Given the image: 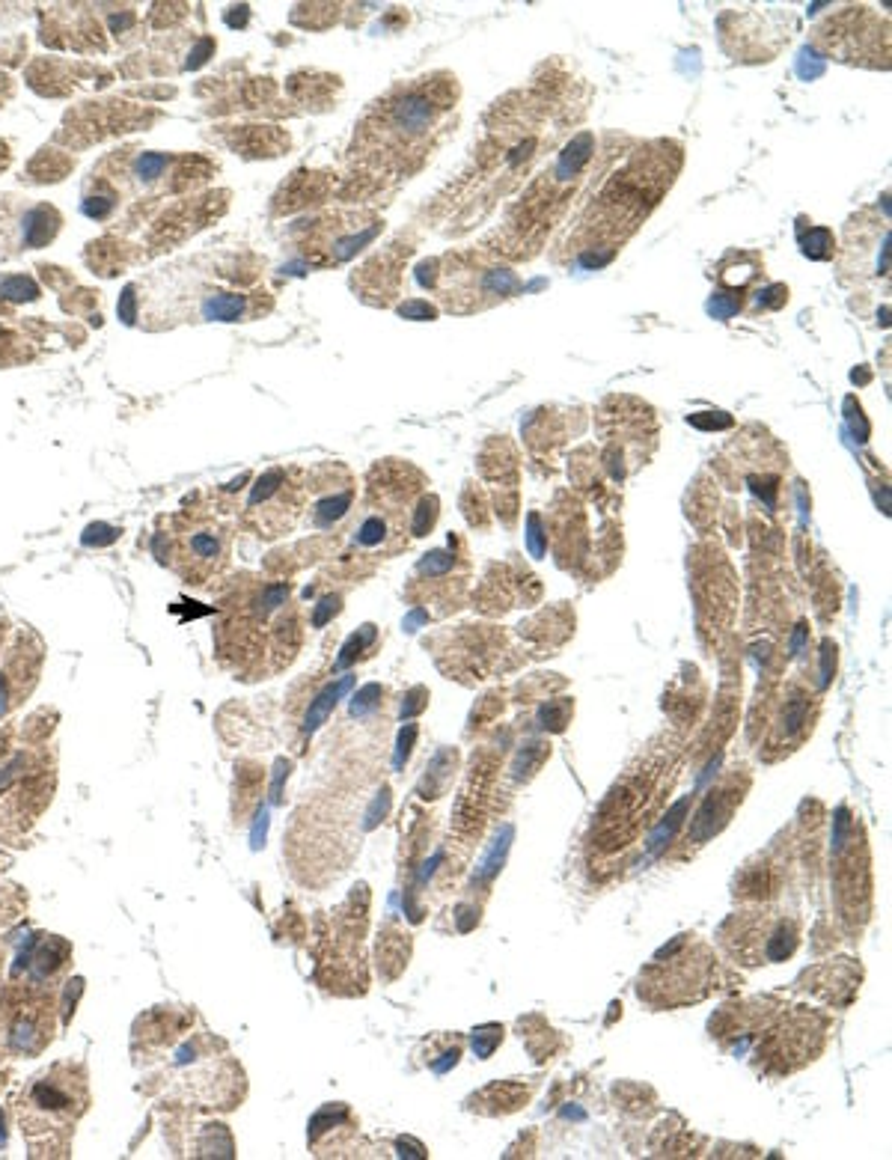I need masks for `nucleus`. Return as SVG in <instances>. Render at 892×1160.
<instances>
[{
    "mask_svg": "<svg viewBox=\"0 0 892 1160\" xmlns=\"http://www.w3.org/2000/svg\"><path fill=\"white\" fill-rule=\"evenodd\" d=\"M90 1104L87 1071L72 1062H57L48 1071L36 1074L18 1101V1122L30 1146H66L75 1122Z\"/></svg>",
    "mask_w": 892,
    "mask_h": 1160,
    "instance_id": "7",
    "label": "nucleus"
},
{
    "mask_svg": "<svg viewBox=\"0 0 892 1160\" xmlns=\"http://www.w3.org/2000/svg\"><path fill=\"white\" fill-rule=\"evenodd\" d=\"M0 298L6 301H36L39 286L30 277H3L0 280Z\"/></svg>",
    "mask_w": 892,
    "mask_h": 1160,
    "instance_id": "17",
    "label": "nucleus"
},
{
    "mask_svg": "<svg viewBox=\"0 0 892 1160\" xmlns=\"http://www.w3.org/2000/svg\"><path fill=\"white\" fill-rule=\"evenodd\" d=\"M747 789H750L747 774H729L717 789H711V795L705 798V804L696 812L693 824L687 827L684 842L687 845H705L711 836H717L732 821V812L741 807Z\"/></svg>",
    "mask_w": 892,
    "mask_h": 1160,
    "instance_id": "16",
    "label": "nucleus"
},
{
    "mask_svg": "<svg viewBox=\"0 0 892 1160\" xmlns=\"http://www.w3.org/2000/svg\"><path fill=\"white\" fill-rule=\"evenodd\" d=\"M438 277L444 280L441 298L449 310H458V313L497 304L518 289V277L509 268H494V265L470 268V265L455 262L452 268L438 271Z\"/></svg>",
    "mask_w": 892,
    "mask_h": 1160,
    "instance_id": "12",
    "label": "nucleus"
},
{
    "mask_svg": "<svg viewBox=\"0 0 892 1160\" xmlns=\"http://www.w3.org/2000/svg\"><path fill=\"white\" fill-rule=\"evenodd\" d=\"M384 227V221L375 212H328L322 218H313L310 227L298 235V247L307 262L328 268L351 259L357 250H363Z\"/></svg>",
    "mask_w": 892,
    "mask_h": 1160,
    "instance_id": "10",
    "label": "nucleus"
},
{
    "mask_svg": "<svg viewBox=\"0 0 892 1160\" xmlns=\"http://www.w3.org/2000/svg\"><path fill=\"white\" fill-rule=\"evenodd\" d=\"M800 943V923L777 908H753L732 914L720 926V946L738 964H780Z\"/></svg>",
    "mask_w": 892,
    "mask_h": 1160,
    "instance_id": "9",
    "label": "nucleus"
},
{
    "mask_svg": "<svg viewBox=\"0 0 892 1160\" xmlns=\"http://www.w3.org/2000/svg\"><path fill=\"white\" fill-rule=\"evenodd\" d=\"M54 1003L45 988H27L21 1000L6 1003L3 1012V1044L9 1053H39L51 1042Z\"/></svg>",
    "mask_w": 892,
    "mask_h": 1160,
    "instance_id": "13",
    "label": "nucleus"
},
{
    "mask_svg": "<svg viewBox=\"0 0 892 1160\" xmlns=\"http://www.w3.org/2000/svg\"><path fill=\"white\" fill-rule=\"evenodd\" d=\"M310 500H307V518L319 530L336 527L354 506L357 488L345 467H319L310 473Z\"/></svg>",
    "mask_w": 892,
    "mask_h": 1160,
    "instance_id": "15",
    "label": "nucleus"
},
{
    "mask_svg": "<svg viewBox=\"0 0 892 1160\" xmlns=\"http://www.w3.org/2000/svg\"><path fill=\"white\" fill-rule=\"evenodd\" d=\"M140 289V307L146 304L152 328L176 322H238L256 313L253 295L223 286L215 280V271H200L197 262L176 265L170 271L164 268Z\"/></svg>",
    "mask_w": 892,
    "mask_h": 1160,
    "instance_id": "5",
    "label": "nucleus"
},
{
    "mask_svg": "<svg viewBox=\"0 0 892 1160\" xmlns=\"http://www.w3.org/2000/svg\"><path fill=\"white\" fill-rule=\"evenodd\" d=\"M244 580L247 583L223 601L218 652L223 664L244 679H268L298 655L301 622L289 607L286 583Z\"/></svg>",
    "mask_w": 892,
    "mask_h": 1160,
    "instance_id": "2",
    "label": "nucleus"
},
{
    "mask_svg": "<svg viewBox=\"0 0 892 1160\" xmlns=\"http://www.w3.org/2000/svg\"><path fill=\"white\" fill-rule=\"evenodd\" d=\"M723 988V964L696 934H678L640 973L637 994L652 1009H684Z\"/></svg>",
    "mask_w": 892,
    "mask_h": 1160,
    "instance_id": "6",
    "label": "nucleus"
},
{
    "mask_svg": "<svg viewBox=\"0 0 892 1160\" xmlns=\"http://www.w3.org/2000/svg\"><path fill=\"white\" fill-rule=\"evenodd\" d=\"M455 96V78L449 75L396 87L360 122L354 155L384 173L408 176L435 146V134L455 108Z\"/></svg>",
    "mask_w": 892,
    "mask_h": 1160,
    "instance_id": "1",
    "label": "nucleus"
},
{
    "mask_svg": "<svg viewBox=\"0 0 892 1160\" xmlns=\"http://www.w3.org/2000/svg\"><path fill=\"white\" fill-rule=\"evenodd\" d=\"M158 542H167L161 563L188 583L212 580L229 560V530L212 515H176Z\"/></svg>",
    "mask_w": 892,
    "mask_h": 1160,
    "instance_id": "8",
    "label": "nucleus"
},
{
    "mask_svg": "<svg viewBox=\"0 0 892 1160\" xmlns=\"http://www.w3.org/2000/svg\"><path fill=\"white\" fill-rule=\"evenodd\" d=\"M681 753L678 747L661 738L646 747V753L616 780L595 812L589 833V857L616 860L631 851L640 836L652 827L658 812L667 801V792L678 777Z\"/></svg>",
    "mask_w": 892,
    "mask_h": 1160,
    "instance_id": "3",
    "label": "nucleus"
},
{
    "mask_svg": "<svg viewBox=\"0 0 892 1160\" xmlns=\"http://www.w3.org/2000/svg\"><path fill=\"white\" fill-rule=\"evenodd\" d=\"M732 1012L711 1021L717 1039H738L735 1050L753 1042L756 1062L768 1074H791L818 1059L827 1042V1018L806 1006H777L771 1000H753L729 1006Z\"/></svg>",
    "mask_w": 892,
    "mask_h": 1160,
    "instance_id": "4",
    "label": "nucleus"
},
{
    "mask_svg": "<svg viewBox=\"0 0 892 1160\" xmlns=\"http://www.w3.org/2000/svg\"><path fill=\"white\" fill-rule=\"evenodd\" d=\"M105 167H116L111 179L113 185L134 191V194H152L158 188H167V182L188 185V173L182 170V161L167 152H134V155H113Z\"/></svg>",
    "mask_w": 892,
    "mask_h": 1160,
    "instance_id": "14",
    "label": "nucleus"
},
{
    "mask_svg": "<svg viewBox=\"0 0 892 1160\" xmlns=\"http://www.w3.org/2000/svg\"><path fill=\"white\" fill-rule=\"evenodd\" d=\"M307 500H310V482L301 479V470L274 467L259 476L247 503V518L259 530V536L274 539L289 533L298 524L301 512H307Z\"/></svg>",
    "mask_w": 892,
    "mask_h": 1160,
    "instance_id": "11",
    "label": "nucleus"
}]
</instances>
